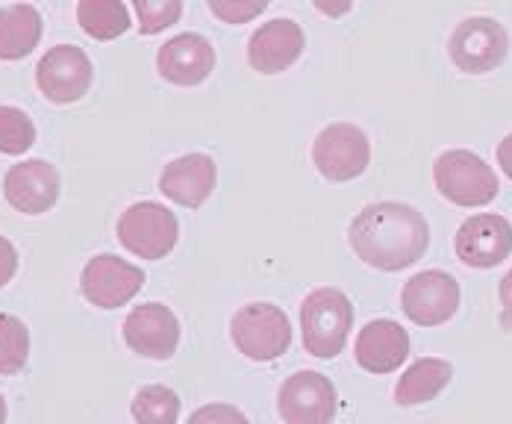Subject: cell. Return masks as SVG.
<instances>
[{"instance_id": "1", "label": "cell", "mask_w": 512, "mask_h": 424, "mask_svg": "<svg viewBox=\"0 0 512 424\" xmlns=\"http://www.w3.org/2000/svg\"><path fill=\"white\" fill-rule=\"evenodd\" d=\"M348 239L362 263L380 271H401L427 254L430 227L418 210L383 201L359 212L348 230Z\"/></svg>"}, {"instance_id": "2", "label": "cell", "mask_w": 512, "mask_h": 424, "mask_svg": "<svg viewBox=\"0 0 512 424\" xmlns=\"http://www.w3.org/2000/svg\"><path fill=\"white\" fill-rule=\"evenodd\" d=\"M354 327V307L342 289L321 286L309 292L301 307V333L304 348L318 360H333L348 345V333Z\"/></svg>"}, {"instance_id": "3", "label": "cell", "mask_w": 512, "mask_h": 424, "mask_svg": "<svg viewBox=\"0 0 512 424\" xmlns=\"http://www.w3.org/2000/svg\"><path fill=\"white\" fill-rule=\"evenodd\" d=\"M436 189L457 207H486L498 198V174L474 151H445L433 165Z\"/></svg>"}, {"instance_id": "4", "label": "cell", "mask_w": 512, "mask_h": 424, "mask_svg": "<svg viewBox=\"0 0 512 424\" xmlns=\"http://www.w3.org/2000/svg\"><path fill=\"white\" fill-rule=\"evenodd\" d=\"M230 333L236 348L256 363H271L283 357L292 345V324L274 304L242 307L230 321Z\"/></svg>"}, {"instance_id": "5", "label": "cell", "mask_w": 512, "mask_h": 424, "mask_svg": "<svg viewBox=\"0 0 512 424\" xmlns=\"http://www.w3.org/2000/svg\"><path fill=\"white\" fill-rule=\"evenodd\" d=\"M177 236H180L177 215L156 201L133 204L118 218L121 245L142 260H162L165 254H171V248L177 245Z\"/></svg>"}, {"instance_id": "6", "label": "cell", "mask_w": 512, "mask_h": 424, "mask_svg": "<svg viewBox=\"0 0 512 424\" xmlns=\"http://www.w3.org/2000/svg\"><path fill=\"white\" fill-rule=\"evenodd\" d=\"M312 162L330 183H348L371 162V142L357 124H330L312 145Z\"/></svg>"}, {"instance_id": "7", "label": "cell", "mask_w": 512, "mask_h": 424, "mask_svg": "<svg viewBox=\"0 0 512 424\" xmlns=\"http://www.w3.org/2000/svg\"><path fill=\"white\" fill-rule=\"evenodd\" d=\"M507 51H510L507 30L495 18H483V15L465 18L448 42L451 62L465 74H486L498 68Z\"/></svg>"}, {"instance_id": "8", "label": "cell", "mask_w": 512, "mask_h": 424, "mask_svg": "<svg viewBox=\"0 0 512 424\" xmlns=\"http://www.w3.org/2000/svg\"><path fill=\"white\" fill-rule=\"evenodd\" d=\"M401 307L404 316L418 327H439L460 310V283L439 268L421 271L407 280L401 292Z\"/></svg>"}, {"instance_id": "9", "label": "cell", "mask_w": 512, "mask_h": 424, "mask_svg": "<svg viewBox=\"0 0 512 424\" xmlns=\"http://www.w3.org/2000/svg\"><path fill=\"white\" fill-rule=\"evenodd\" d=\"M336 386L321 371H295L277 398L280 419L286 424H330L336 416Z\"/></svg>"}, {"instance_id": "10", "label": "cell", "mask_w": 512, "mask_h": 424, "mask_svg": "<svg viewBox=\"0 0 512 424\" xmlns=\"http://www.w3.org/2000/svg\"><path fill=\"white\" fill-rule=\"evenodd\" d=\"M145 286V271L139 265L124 263L121 257L101 254L92 263H86L80 274V289L89 304L101 310H118L130 304L139 289Z\"/></svg>"}, {"instance_id": "11", "label": "cell", "mask_w": 512, "mask_h": 424, "mask_svg": "<svg viewBox=\"0 0 512 424\" xmlns=\"http://www.w3.org/2000/svg\"><path fill=\"white\" fill-rule=\"evenodd\" d=\"M92 59L74 45H56L42 56L36 68V83L53 104H74L92 89Z\"/></svg>"}, {"instance_id": "12", "label": "cell", "mask_w": 512, "mask_h": 424, "mask_svg": "<svg viewBox=\"0 0 512 424\" xmlns=\"http://www.w3.org/2000/svg\"><path fill=\"white\" fill-rule=\"evenodd\" d=\"M454 251L471 268H492L504 263L512 251V224L504 215H471L462 221L454 239Z\"/></svg>"}, {"instance_id": "13", "label": "cell", "mask_w": 512, "mask_h": 424, "mask_svg": "<svg viewBox=\"0 0 512 424\" xmlns=\"http://www.w3.org/2000/svg\"><path fill=\"white\" fill-rule=\"evenodd\" d=\"M124 342L139 357L168 360L180 345V321L165 304H142L124 321Z\"/></svg>"}, {"instance_id": "14", "label": "cell", "mask_w": 512, "mask_h": 424, "mask_svg": "<svg viewBox=\"0 0 512 424\" xmlns=\"http://www.w3.org/2000/svg\"><path fill=\"white\" fill-rule=\"evenodd\" d=\"M3 195L24 215H42L59 198V171L45 159H24L6 171Z\"/></svg>"}, {"instance_id": "15", "label": "cell", "mask_w": 512, "mask_h": 424, "mask_svg": "<svg viewBox=\"0 0 512 424\" xmlns=\"http://www.w3.org/2000/svg\"><path fill=\"white\" fill-rule=\"evenodd\" d=\"M156 68L174 86H198L215 68V51L201 33H180L159 48Z\"/></svg>"}, {"instance_id": "16", "label": "cell", "mask_w": 512, "mask_h": 424, "mask_svg": "<svg viewBox=\"0 0 512 424\" xmlns=\"http://www.w3.org/2000/svg\"><path fill=\"white\" fill-rule=\"evenodd\" d=\"M354 357L371 374H392L410 357V336L392 318H377L362 327L354 345Z\"/></svg>"}, {"instance_id": "17", "label": "cell", "mask_w": 512, "mask_h": 424, "mask_svg": "<svg viewBox=\"0 0 512 424\" xmlns=\"http://www.w3.org/2000/svg\"><path fill=\"white\" fill-rule=\"evenodd\" d=\"M304 45H307L304 30L289 18H277V21L262 24L251 36L248 62L259 74H280L298 62V56L304 53Z\"/></svg>"}, {"instance_id": "18", "label": "cell", "mask_w": 512, "mask_h": 424, "mask_svg": "<svg viewBox=\"0 0 512 424\" xmlns=\"http://www.w3.org/2000/svg\"><path fill=\"white\" fill-rule=\"evenodd\" d=\"M215 177H218L215 162L206 154H186V157L174 159L162 168L159 189L168 201L189 207V210H198L212 195Z\"/></svg>"}, {"instance_id": "19", "label": "cell", "mask_w": 512, "mask_h": 424, "mask_svg": "<svg viewBox=\"0 0 512 424\" xmlns=\"http://www.w3.org/2000/svg\"><path fill=\"white\" fill-rule=\"evenodd\" d=\"M42 39V15L30 3L0 6V59H24Z\"/></svg>"}, {"instance_id": "20", "label": "cell", "mask_w": 512, "mask_h": 424, "mask_svg": "<svg viewBox=\"0 0 512 424\" xmlns=\"http://www.w3.org/2000/svg\"><path fill=\"white\" fill-rule=\"evenodd\" d=\"M454 377V369L448 360L439 357H421L415 360L410 369L401 374L398 386H395V401L401 407H418L433 401Z\"/></svg>"}, {"instance_id": "21", "label": "cell", "mask_w": 512, "mask_h": 424, "mask_svg": "<svg viewBox=\"0 0 512 424\" xmlns=\"http://www.w3.org/2000/svg\"><path fill=\"white\" fill-rule=\"evenodd\" d=\"M77 21L92 39H118L130 30V15L127 6L118 0H83L77 3Z\"/></svg>"}, {"instance_id": "22", "label": "cell", "mask_w": 512, "mask_h": 424, "mask_svg": "<svg viewBox=\"0 0 512 424\" xmlns=\"http://www.w3.org/2000/svg\"><path fill=\"white\" fill-rule=\"evenodd\" d=\"M133 419L139 424H177L180 398L168 386H145L133 398Z\"/></svg>"}, {"instance_id": "23", "label": "cell", "mask_w": 512, "mask_h": 424, "mask_svg": "<svg viewBox=\"0 0 512 424\" xmlns=\"http://www.w3.org/2000/svg\"><path fill=\"white\" fill-rule=\"evenodd\" d=\"M30 357V333L24 321L9 313H0V374H15L27 366Z\"/></svg>"}, {"instance_id": "24", "label": "cell", "mask_w": 512, "mask_h": 424, "mask_svg": "<svg viewBox=\"0 0 512 424\" xmlns=\"http://www.w3.org/2000/svg\"><path fill=\"white\" fill-rule=\"evenodd\" d=\"M36 142V127L27 112L15 106H0V154H24Z\"/></svg>"}, {"instance_id": "25", "label": "cell", "mask_w": 512, "mask_h": 424, "mask_svg": "<svg viewBox=\"0 0 512 424\" xmlns=\"http://www.w3.org/2000/svg\"><path fill=\"white\" fill-rule=\"evenodd\" d=\"M136 15H139V30L145 36H154L159 30L171 27L180 21L183 15V3L180 0H136Z\"/></svg>"}, {"instance_id": "26", "label": "cell", "mask_w": 512, "mask_h": 424, "mask_svg": "<svg viewBox=\"0 0 512 424\" xmlns=\"http://www.w3.org/2000/svg\"><path fill=\"white\" fill-rule=\"evenodd\" d=\"M265 6L268 3H262V0H212L209 3V9L221 21H227V24H245V21L256 18V15H262Z\"/></svg>"}, {"instance_id": "27", "label": "cell", "mask_w": 512, "mask_h": 424, "mask_svg": "<svg viewBox=\"0 0 512 424\" xmlns=\"http://www.w3.org/2000/svg\"><path fill=\"white\" fill-rule=\"evenodd\" d=\"M186 424H251L233 404H206L192 413Z\"/></svg>"}, {"instance_id": "28", "label": "cell", "mask_w": 512, "mask_h": 424, "mask_svg": "<svg viewBox=\"0 0 512 424\" xmlns=\"http://www.w3.org/2000/svg\"><path fill=\"white\" fill-rule=\"evenodd\" d=\"M18 271V254H15V245L9 239L0 236V286H6Z\"/></svg>"}, {"instance_id": "29", "label": "cell", "mask_w": 512, "mask_h": 424, "mask_svg": "<svg viewBox=\"0 0 512 424\" xmlns=\"http://www.w3.org/2000/svg\"><path fill=\"white\" fill-rule=\"evenodd\" d=\"M501 304H504V327H512V271L501 280Z\"/></svg>"}, {"instance_id": "30", "label": "cell", "mask_w": 512, "mask_h": 424, "mask_svg": "<svg viewBox=\"0 0 512 424\" xmlns=\"http://www.w3.org/2000/svg\"><path fill=\"white\" fill-rule=\"evenodd\" d=\"M498 165L504 168V174L512 180V133L498 145Z\"/></svg>"}, {"instance_id": "31", "label": "cell", "mask_w": 512, "mask_h": 424, "mask_svg": "<svg viewBox=\"0 0 512 424\" xmlns=\"http://www.w3.org/2000/svg\"><path fill=\"white\" fill-rule=\"evenodd\" d=\"M315 6H318L321 12H327V15H342V12H348V9H351V3H324V0H321V3H315Z\"/></svg>"}, {"instance_id": "32", "label": "cell", "mask_w": 512, "mask_h": 424, "mask_svg": "<svg viewBox=\"0 0 512 424\" xmlns=\"http://www.w3.org/2000/svg\"><path fill=\"white\" fill-rule=\"evenodd\" d=\"M0 424H6V401L0 398Z\"/></svg>"}]
</instances>
